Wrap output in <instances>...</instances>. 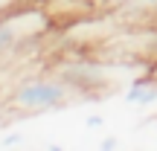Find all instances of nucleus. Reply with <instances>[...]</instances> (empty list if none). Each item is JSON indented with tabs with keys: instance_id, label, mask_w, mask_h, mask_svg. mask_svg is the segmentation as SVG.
I'll use <instances>...</instances> for the list:
<instances>
[{
	"instance_id": "obj_2",
	"label": "nucleus",
	"mask_w": 157,
	"mask_h": 151,
	"mask_svg": "<svg viewBox=\"0 0 157 151\" xmlns=\"http://www.w3.org/2000/svg\"><path fill=\"white\" fill-rule=\"evenodd\" d=\"M47 26V17L38 15L35 9H12L6 15H0V58L9 55L12 50H17L21 44H26L35 32Z\"/></svg>"
},
{
	"instance_id": "obj_5",
	"label": "nucleus",
	"mask_w": 157,
	"mask_h": 151,
	"mask_svg": "<svg viewBox=\"0 0 157 151\" xmlns=\"http://www.w3.org/2000/svg\"><path fill=\"white\" fill-rule=\"evenodd\" d=\"M84 125H87V128H93V131H96V128H102V125H105V119H102L99 113H93V116H87V119H84Z\"/></svg>"
},
{
	"instance_id": "obj_3",
	"label": "nucleus",
	"mask_w": 157,
	"mask_h": 151,
	"mask_svg": "<svg viewBox=\"0 0 157 151\" xmlns=\"http://www.w3.org/2000/svg\"><path fill=\"white\" fill-rule=\"evenodd\" d=\"M128 105H151L157 102V78H137L131 81L128 93H125Z\"/></svg>"
},
{
	"instance_id": "obj_7",
	"label": "nucleus",
	"mask_w": 157,
	"mask_h": 151,
	"mask_svg": "<svg viewBox=\"0 0 157 151\" xmlns=\"http://www.w3.org/2000/svg\"><path fill=\"white\" fill-rule=\"evenodd\" d=\"M17 142H23V134H9V137H3V145H17Z\"/></svg>"
},
{
	"instance_id": "obj_8",
	"label": "nucleus",
	"mask_w": 157,
	"mask_h": 151,
	"mask_svg": "<svg viewBox=\"0 0 157 151\" xmlns=\"http://www.w3.org/2000/svg\"><path fill=\"white\" fill-rule=\"evenodd\" d=\"M131 3H140V0H105V6H131Z\"/></svg>"
},
{
	"instance_id": "obj_6",
	"label": "nucleus",
	"mask_w": 157,
	"mask_h": 151,
	"mask_svg": "<svg viewBox=\"0 0 157 151\" xmlns=\"http://www.w3.org/2000/svg\"><path fill=\"white\" fill-rule=\"evenodd\" d=\"M119 142H117V137H105V140L99 142V148H105V151H111V148H117Z\"/></svg>"
},
{
	"instance_id": "obj_1",
	"label": "nucleus",
	"mask_w": 157,
	"mask_h": 151,
	"mask_svg": "<svg viewBox=\"0 0 157 151\" xmlns=\"http://www.w3.org/2000/svg\"><path fill=\"white\" fill-rule=\"evenodd\" d=\"M78 96L76 84H70L67 78H52V76H41V78H26L21 87L12 93L9 105L17 113H47L56 111V108L70 105Z\"/></svg>"
},
{
	"instance_id": "obj_4",
	"label": "nucleus",
	"mask_w": 157,
	"mask_h": 151,
	"mask_svg": "<svg viewBox=\"0 0 157 151\" xmlns=\"http://www.w3.org/2000/svg\"><path fill=\"white\" fill-rule=\"evenodd\" d=\"M23 0H0V15H6V12H12V9H17Z\"/></svg>"
}]
</instances>
